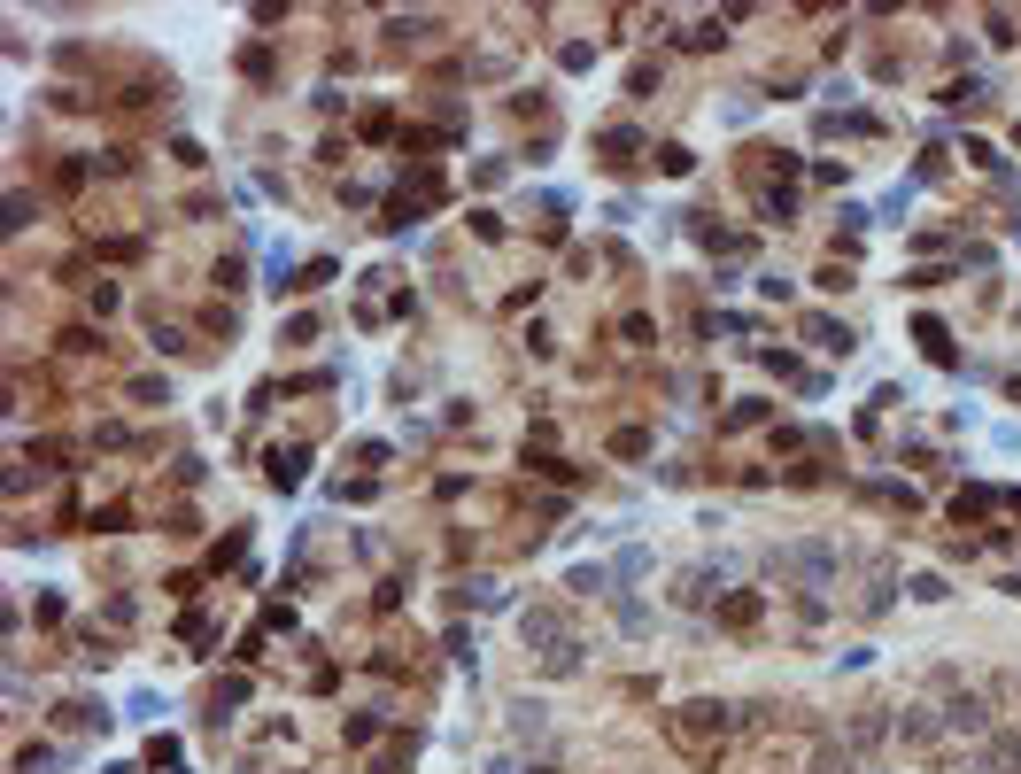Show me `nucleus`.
Masks as SVG:
<instances>
[{
    "mask_svg": "<svg viewBox=\"0 0 1021 774\" xmlns=\"http://www.w3.org/2000/svg\"><path fill=\"white\" fill-rule=\"evenodd\" d=\"M488 774H519V759H488Z\"/></svg>",
    "mask_w": 1021,
    "mask_h": 774,
    "instance_id": "nucleus-13",
    "label": "nucleus"
},
{
    "mask_svg": "<svg viewBox=\"0 0 1021 774\" xmlns=\"http://www.w3.org/2000/svg\"><path fill=\"white\" fill-rule=\"evenodd\" d=\"M519 635H526V651H542V666H550V674H573V666H581V643L565 635V620H557V612H526Z\"/></svg>",
    "mask_w": 1021,
    "mask_h": 774,
    "instance_id": "nucleus-1",
    "label": "nucleus"
},
{
    "mask_svg": "<svg viewBox=\"0 0 1021 774\" xmlns=\"http://www.w3.org/2000/svg\"><path fill=\"white\" fill-rule=\"evenodd\" d=\"M666 736L681 751H704L712 736H728V705H712V697H697V705H681V713L666 720Z\"/></svg>",
    "mask_w": 1021,
    "mask_h": 774,
    "instance_id": "nucleus-2",
    "label": "nucleus"
},
{
    "mask_svg": "<svg viewBox=\"0 0 1021 774\" xmlns=\"http://www.w3.org/2000/svg\"><path fill=\"white\" fill-rule=\"evenodd\" d=\"M983 774H1021V736H1014V728L983 744Z\"/></svg>",
    "mask_w": 1021,
    "mask_h": 774,
    "instance_id": "nucleus-4",
    "label": "nucleus"
},
{
    "mask_svg": "<svg viewBox=\"0 0 1021 774\" xmlns=\"http://www.w3.org/2000/svg\"><path fill=\"white\" fill-rule=\"evenodd\" d=\"M944 728H952V736H983V697H952Z\"/></svg>",
    "mask_w": 1021,
    "mask_h": 774,
    "instance_id": "nucleus-5",
    "label": "nucleus"
},
{
    "mask_svg": "<svg viewBox=\"0 0 1021 774\" xmlns=\"http://www.w3.org/2000/svg\"><path fill=\"white\" fill-rule=\"evenodd\" d=\"M805 333H813L820 349H844L851 357V326H836V318H805Z\"/></svg>",
    "mask_w": 1021,
    "mask_h": 774,
    "instance_id": "nucleus-8",
    "label": "nucleus"
},
{
    "mask_svg": "<svg viewBox=\"0 0 1021 774\" xmlns=\"http://www.w3.org/2000/svg\"><path fill=\"white\" fill-rule=\"evenodd\" d=\"M596 148L612 155V163H635V132H627V124H612V132H604V140H596Z\"/></svg>",
    "mask_w": 1021,
    "mask_h": 774,
    "instance_id": "nucleus-10",
    "label": "nucleus"
},
{
    "mask_svg": "<svg viewBox=\"0 0 1021 774\" xmlns=\"http://www.w3.org/2000/svg\"><path fill=\"white\" fill-rule=\"evenodd\" d=\"M302 465H310L302 449H271V480H279V488H294V480H302Z\"/></svg>",
    "mask_w": 1021,
    "mask_h": 774,
    "instance_id": "nucleus-9",
    "label": "nucleus"
},
{
    "mask_svg": "<svg viewBox=\"0 0 1021 774\" xmlns=\"http://www.w3.org/2000/svg\"><path fill=\"white\" fill-rule=\"evenodd\" d=\"M712 581H728V566H697L689 581H681V604H712V596H720Z\"/></svg>",
    "mask_w": 1021,
    "mask_h": 774,
    "instance_id": "nucleus-7",
    "label": "nucleus"
},
{
    "mask_svg": "<svg viewBox=\"0 0 1021 774\" xmlns=\"http://www.w3.org/2000/svg\"><path fill=\"white\" fill-rule=\"evenodd\" d=\"M774 566L797 573V581H813V589H828L836 581V550L828 542H789V550H774Z\"/></svg>",
    "mask_w": 1021,
    "mask_h": 774,
    "instance_id": "nucleus-3",
    "label": "nucleus"
},
{
    "mask_svg": "<svg viewBox=\"0 0 1021 774\" xmlns=\"http://www.w3.org/2000/svg\"><path fill=\"white\" fill-rule=\"evenodd\" d=\"M913 333L929 341V357H936V364H952V341H944V326H936V318H921V326H913Z\"/></svg>",
    "mask_w": 1021,
    "mask_h": 774,
    "instance_id": "nucleus-11",
    "label": "nucleus"
},
{
    "mask_svg": "<svg viewBox=\"0 0 1021 774\" xmlns=\"http://www.w3.org/2000/svg\"><path fill=\"white\" fill-rule=\"evenodd\" d=\"M813 774H851V751H836V744H820V751H813Z\"/></svg>",
    "mask_w": 1021,
    "mask_h": 774,
    "instance_id": "nucleus-12",
    "label": "nucleus"
},
{
    "mask_svg": "<svg viewBox=\"0 0 1021 774\" xmlns=\"http://www.w3.org/2000/svg\"><path fill=\"white\" fill-rule=\"evenodd\" d=\"M534 774H557V767H534Z\"/></svg>",
    "mask_w": 1021,
    "mask_h": 774,
    "instance_id": "nucleus-14",
    "label": "nucleus"
},
{
    "mask_svg": "<svg viewBox=\"0 0 1021 774\" xmlns=\"http://www.w3.org/2000/svg\"><path fill=\"white\" fill-rule=\"evenodd\" d=\"M759 612H766V604H759V596H751V589L720 596V620H728V627H759Z\"/></svg>",
    "mask_w": 1021,
    "mask_h": 774,
    "instance_id": "nucleus-6",
    "label": "nucleus"
}]
</instances>
